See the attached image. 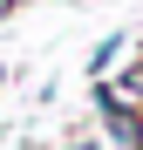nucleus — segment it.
Returning a JSON list of instances; mask_svg holds the SVG:
<instances>
[{"mask_svg": "<svg viewBox=\"0 0 143 150\" xmlns=\"http://www.w3.org/2000/svg\"><path fill=\"white\" fill-rule=\"evenodd\" d=\"M116 48H123V34H109V41H102V48H95V55H89V75H95V82H102V68L116 62Z\"/></svg>", "mask_w": 143, "mask_h": 150, "instance_id": "nucleus-1", "label": "nucleus"}, {"mask_svg": "<svg viewBox=\"0 0 143 150\" xmlns=\"http://www.w3.org/2000/svg\"><path fill=\"white\" fill-rule=\"evenodd\" d=\"M0 14H7V0H0Z\"/></svg>", "mask_w": 143, "mask_h": 150, "instance_id": "nucleus-2", "label": "nucleus"}, {"mask_svg": "<svg viewBox=\"0 0 143 150\" xmlns=\"http://www.w3.org/2000/svg\"><path fill=\"white\" fill-rule=\"evenodd\" d=\"M82 150H95V143H82Z\"/></svg>", "mask_w": 143, "mask_h": 150, "instance_id": "nucleus-3", "label": "nucleus"}]
</instances>
